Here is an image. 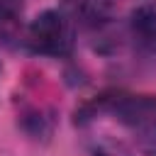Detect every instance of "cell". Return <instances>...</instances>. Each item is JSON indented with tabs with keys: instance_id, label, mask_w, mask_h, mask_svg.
Instances as JSON below:
<instances>
[{
	"instance_id": "6da1fadb",
	"label": "cell",
	"mask_w": 156,
	"mask_h": 156,
	"mask_svg": "<svg viewBox=\"0 0 156 156\" xmlns=\"http://www.w3.org/2000/svg\"><path fill=\"white\" fill-rule=\"evenodd\" d=\"M24 41L34 54L63 58L73 51V44H76L73 22L66 12L44 10L29 22Z\"/></svg>"
},
{
	"instance_id": "7a4b0ae2",
	"label": "cell",
	"mask_w": 156,
	"mask_h": 156,
	"mask_svg": "<svg viewBox=\"0 0 156 156\" xmlns=\"http://www.w3.org/2000/svg\"><path fill=\"white\" fill-rule=\"evenodd\" d=\"M98 110H110L122 124L132 129H141L156 122V95H115V98H98L93 102Z\"/></svg>"
},
{
	"instance_id": "3957f363",
	"label": "cell",
	"mask_w": 156,
	"mask_h": 156,
	"mask_svg": "<svg viewBox=\"0 0 156 156\" xmlns=\"http://www.w3.org/2000/svg\"><path fill=\"white\" fill-rule=\"evenodd\" d=\"M129 34L141 54H156V7L141 2L129 15Z\"/></svg>"
},
{
	"instance_id": "277c9868",
	"label": "cell",
	"mask_w": 156,
	"mask_h": 156,
	"mask_svg": "<svg viewBox=\"0 0 156 156\" xmlns=\"http://www.w3.org/2000/svg\"><path fill=\"white\" fill-rule=\"evenodd\" d=\"M66 15L71 17V22H80L85 27L100 29L110 22L112 10H115V0H63Z\"/></svg>"
},
{
	"instance_id": "5b68a950",
	"label": "cell",
	"mask_w": 156,
	"mask_h": 156,
	"mask_svg": "<svg viewBox=\"0 0 156 156\" xmlns=\"http://www.w3.org/2000/svg\"><path fill=\"white\" fill-rule=\"evenodd\" d=\"M22 127H24L27 134L39 139V136L51 134V117L44 110H29V112L22 115Z\"/></svg>"
},
{
	"instance_id": "8992f818",
	"label": "cell",
	"mask_w": 156,
	"mask_h": 156,
	"mask_svg": "<svg viewBox=\"0 0 156 156\" xmlns=\"http://www.w3.org/2000/svg\"><path fill=\"white\" fill-rule=\"evenodd\" d=\"M136 134H139V149L146 156H156V122L136 129Z\"/></svg>"
},
{
	"instance_id": "52a82bcc",
	"label": "cell",
	"mask_w": 156,
	"mask_h": 156,
	"mask_svg": "<svg viewBox=\"0 0 156 156\" xmlns=\"http://www.w3.org/2000/svg\"><path fill=\"white\" fill-rule=\"evenodd\" d=\"M22 12V0H0V24L12 22Z\"/></svg>"
},
{
	"instance_id": "ba28073f",
	"label": "cell",
	"mask_w": 156,
	"mask_h": 156,
	"mask_svg": "<svg viewBox=\"0 0 156 156\" xmlns=\"http://www.w3.org/2000/svg\"><path fill=\"white\" fill-rule=\"evenodd\" d=\"M93 156H132L122 144H115V141H102L100 146H95Z\"/></svg>"
}]
</instances>
